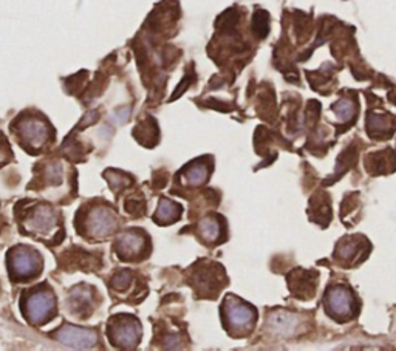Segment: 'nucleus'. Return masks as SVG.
<instances>
[{"label": "nucleus", "mask_w": 396, "mask_h": 351, "mask_svg": "<svg viewBox=\"0 0 396 351\" xmlns=\"http://www.w3.org/2000/svg\"><path fill=\"white\" fill-rule=\"evenodd\" d=\"M325 312L338 322H346L359 315V300L355 291L345 284H334L327 288L324 296Z\"/></svg>", "instance_id": "nucleus-4"}, {"label": "nucleus", "mask_w": 396, "mask_h": 351, "mask_svg": "<svg viewBox=\"0 0 396 351\" xmlns=\"http://www.w3.org/2000/svg\"><path fill=\"white\" fill-rule=\"evenodd\" d=\"M118 228V217L109 206H98L89 211L84 220V231L91 238H105Z\"/></svg>", "instance_id": "nucleus-8"}, {"label": "nucleus", "mask_w": 396, "mask_h": 351, "mask_svg": "<svg viewBox=\"0 0 396 351\" xmlns=\"http://www.w3.org/2000/svg\"><path fill=\"white\" fill-rule=\"evenodd\" d=\"M148 249V238L140 231H127L118 235L115 242V253L121 260H138Z\"/></svg>", "instance_id": "nucleus-11"}, {"label": "nucleus", "mask_w": 396, "mask_h": 351, "mask_svg": "<svg viewBox=\"0 0 396 351\" xmlns=\"http://www.w3.org/2000/svg\"><path fill=\"white\" fill-rule=\"evenodd\" d=\"M17 140H21L23 147L37 150L53 140V130L43 119H23L19 123Z\"/></svg>", "instance_id": "nucleus-9"}, {"label": "nucleus", "mask_w": 396, "mask_h": 351, "mask_svg": "<svg viewBox=\"0 0 396 351\" xmlns=\"http://www.w3.org/2000/svg\"><path fill=\"white\" fill-rule=\"evenodd\" d=\"M90 291L87 290V288H80L78 286L76 290L72 291V296H70V306L72 310L76 312L79 316H85L87 311H90V305H91V297H90Z\"/></svg>", "instance_id": "nucleus-16"}, {"label": "nucleus", "mask_w": 396, "mask_h": 351, "mask_svg": "<svg viewBox=\"0 0 396 351\" xmlns=\"http://www.w3.org/2000/svg\"><path fill=\"white\" fill-rule=\"evenodd\" d=\"M8 271L12 281H30L39 277L42 273L43 262L41 254L30 246H14L10 249L8 257Z\"/></svg>", "instance_id": "nucleus-5"}, {"label": "nucleus", "mask_w": 396, "mask_h": 351, "mask_svg": "<svg viewBox=\"0 0 396 351\" xmlns=\"http://www.w3.org/2000/svg\"><path fill=\"white\" fill-rule=\"evenodd\" d=\"M198 234L201 240L209 244H215L221 240L225 234V222L220 217H206L198 224Z\"/></svg>", "instance_id": "nucleus-13"}, {"label": "nucleus", "mask_w": 396, "mask_h": 351, "mask_svg": "<svg viewBox=\"0 0 396 351\" xmlns=\"http://www.w3.org/2000/svg\"><path fill=\"white\" fill-rule=\"evenodd\" d=\"M109 339L115 347L135 348L141 339V323L133 316L120 315L113 317L109 323Z\"/></svg>", "instance_id": "nucleus-6"}, {"label": "nucleus", "mask_w": 396, "mask_h": 351, "mask_svg": "<svg viewBox=\"0 0 396 351\" xmlns=\"http://www.w3.org/2000/svg\"><path fill=\"white\" fill-rule=\"evenodd\" d=\"M192 281L197 292L200 296L206 294H217L226 285V277L223 268L210 262H200L197 266L192 268Z\"/></svg>", "instance_id": "nucleus-7"}, {"label": "nucleus", "mask_w": 396, "mask_h": 351, "mask_svg": "<svg viewBox=\"0 0 396 351\" xmlns=\"http://www.w3.org/2000/svg\"><path fill=\"white\" fill-rule=\"evenodd\" d=\"M54 337L62 343V345L76 350L91 348L95 347L98 342V334L95 331L78 328L74 327V325H64V327H60L56 331Z\"/></svg>", "instance_id": "nucleus-12"}, {"label": "nucleus", "mask_w": 396, "mask_h": 351, "mask_svg": "<svg viewBox=\"0 0 396 351\" xmlns=\"http://www.w3.org/2000/svg\"><path fill=\"white\" fill-rule=\"evenodd\" d=\"M21 226L23 229V234L33 235L45 242H52L56 235L60 234L58 212L42 203H34L30 209L23 212Z\"/></svg>", "instance_id": "nucleus-1"}, {"label": "nucleus", "mask_w": 396, "mask_h": 351, "mask_svg": "<svg viewBox=\"0 0 396 351\" xmlns=\"http://www.w3.org/2000/svg\"><path fill=\"white\" fill-rule=\"evenodd\" d=\"M182 206L178 203L172 202V200L161 198L158 203V209L155 212V222L158 224H172L175 223L179 217H182Z\"/></svg>", "instance_id": "nucleus-15"}, {"label": "nucleus", "mask_w": 396, "mask_h": 351, "mask_svg": "<svg viewBox=\"0 0 396 351\" xmlns=\"http://www.w3.org/2000/svg\"><path fill=\"white\" fill-rule=\"evenodd\" d=\"M210 173V166L208 164L206 160H197L194 162H190L188 167L183 169L182 178L184 181V184L189 186H200L203 183H206Z\"/></svg>", "instance_id": "nucleus-14"}, {"label": "nucleus", "mask_w": 396, "mask_h": 351, "mask_svg": "<svg viewBox=\"0 0 396 351\" xmlns=\"http://www.w3.org/2000/svg\"><path fill=\"white\" fill-rule=\"evenodd\" d=\"M370 251V243L367 238L361 235H349L339 240L334 257L344 266H355L365 259Z\"/></svg>", "instance_id": "nucleus-10"}, {"label": "nucleus", "mask_w": 396, "mask_h": 351, "mask_svg": "<svg viewBox=\"0 0 396 351\" xmlns=\"http://www.w3.org/2000/svg\"><path fill=\"white\" fill-rule=\"evenodd\" d=\"M130 280H132V274L129 271H121L115 275L113 280H111V286H113L116 291H124L130 286Z\"/></svg>", "instance_id": "nucleus-17"}, {"label": "nucleus", "mask_w": 396, "mask_h": 351, "mask_svg": "<svg viewBox=\"0 0 396 351\" xmlns=\"http://www.w3.org/2000/svg\"><path fill=\"white\" fill-rule=\"evenodd\" d=\"M223 325L234 337H245L252 331L257 321V311L250 304L229 294L221 306Z\"/></svg>", "instance_id": "nucleus-2"}, {"label": "nucleus", "mask_w": 396, "mask_h": 351, "mask_svg": "<svg viewBox=\"0 0 396 351\" xmlns=\"http://www.w3.org/2000/svg\"><path fill=\"white\" fill-rule=\"evenodd\" d=\"M21 308L25 319L33 325L47 323L58 312L56 297L48 285H39L31 291L25 292Z\"/></svg>", "instance_id": "nucleus-3"}]
</instances>
